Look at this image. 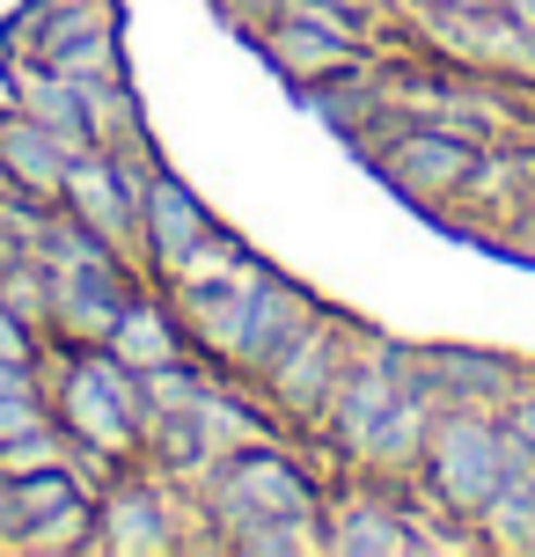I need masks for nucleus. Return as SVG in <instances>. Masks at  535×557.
<instances>
[{"label":"nucleus","mask_w":535,"mask_h":557,"mask_svg":"<svg viewBox=\"0 0 535 557\" xmlns=\"http://www.w3.org/2000/svg\"><path fill=\"white\" fill-rule=\"evenodd\" d=\"M184 499H191V513L221 535V550H227V535L257 529V521H323L331 492H323L315 470H301V455L286 447V433H264V441L221 447L213 470L198 476Z\"/></svg>","instance_id":"f257e3e1"},{"label":"nucleus","mask_w":535,"mask_h":557,"mask_svg":"<svg viewBox=\"0 0 535 557\" xmlns=\"http://www.w3.org/2000/svg\"><path fill=\"white\" fill-rule=\"evenodd\" d=\"M37 257H45V272H52V345H103L117 315L154 286V278L140 272V257H125V250H111L103 235H88L66 206L52 213Z\"/></svg>","instance_id":"f03ea898"},{"label":"nucleus","mask_w":535,"mask_h":557,"mask_svg":"<svg viewBox=\"0 0 535 557\" xmlns=\"http://www.w3.org/2000/svg\"><path fill=\"white\" fill-rule=\"evenodd\" d=\"M45 382H52V418L74 433V447H96L111 462H140L147 396L125 360H111L103 345H59Z\"/></svg>","instance_id":"7ed1b4c3"},{"label":"nucleus","mask_w":535,"mask_h":557,"mask_svg":"<svg viewBox=\"0 0 535 557\" xmlns=\"http://www.w3.org/2000/svg\"><path fill=\"white\" fill-rule=\"evenodd\" d=\"M513 462H535V455L507 433L499 411H484V404H440L425 462H419V492H425V506H440V521H477L484 506H492V492L507 484Z\"/></svg>","instance_id":"20e7f679"},{"label":"nucleus","mask_w":535,"mask_h":557,"mask_svg":"<svg viewBox=\"0 0 535 557\" xmlns=\"http://www.w3.org/2000/svg\"><path fill=\"white\" fill-rule=\"evenodd\" d=\"M484 147H492V139L448 133V125H425V117H396L389 133L366 147V162H374V176H382L403 206L448 221V213H462L470 191H477Z\"/></svg>","instance_id":"39448f33"},{"label":"nucleus","mask_w":535,"mask_h":557,"mask_svg":"<svg viewBox=\"0 0 535 557\" xmlns=\"http://www.w3.org/2000/svg\"><path fill=\"white\" fill-rule=\"evenodd\" d=\"M419 374V345H403V337H382V331H366L360 337V352L345 360L338 374V389L323 396V411H315V441L331 447L338 462H360L366 441H374V425L389 418L396 389Z\"/></svg>","instance_id":"423d86ee"},{"label":"nucleus","mask_w":535,"mask_h":557,"mask_svg":"<svg viewBox=\"0 0 535 557\" xmlns=\"http://www.w3.org/2000/svg\"><path fill=\"white\" fill-rule=\"evenodd\" d=\"M360 323H352V315H345V308H315L309 323H301V331H294V345H286L279 360L264 367V374H257V389H264V404H272V411H279V425L286 433H294V425H301V433H309L315 425V411H323V396L338 389V374H345V360H352V352H360Z\"/></svg>","instance_id":"0eeeda50"},{"label":"nucleus","mask_w":535,"mask_h":557,"mask_svg":"<svg viewBox=\"0 0 535 557\" xmlns=\"http://www.w3.org/2000/svg\"><path fill=\"white\" fill-rule=\"evenodd\" d=\"M29 59H45L59 74H125V23H117V0H23L15 15Z\"/></svg>","instance_id":"6e6552de"},{"label":"nucleus","mask_w":535,"mask_h":557,"mask_svg":"<svg viewBox=\"0 0 535 557\" xmlns=\"http://www.w3.org/2000/svg\"><path fill=\"white\" fill-rule=\"evenodd\" d=\"M184 506H176V484L162 470H125L96 492V557H162L184 550Z\"/></svg>","instance_id":"1a4fd4ad"},{"label":"nucleus","mask_w":535,"mask_h":557,"mask_svg":"<svg viewBox=\"0 0 535 557\" xmlns=\"http://www.w3.org/2000/svg\"><path fill=\"white\" fill-rule=\"evenodd\" d=\"M323 550L331 557H419L411 484L360 476L352 492H338V499L323 506Z\"/></svg>","instance_id":"9d476101"},{"label":"nucleus","mask_w":535,"mask_h":557,"mask_svg":"<svg viewBox=\"0 0 535 557\" xmlns=\"http://www.w3.org/2000/svg\"><path fill=\"white\" fill-rule=\"evenodd\" d=\"M213 227H221V221H213V206H206V198H198L191 184H184V176L154 154L147 191H140V250H133V257H140V272L162 286V278H170L176 264H184V257L213 235Z\"/></svg>","instance_id":"9b49d317"},{"label":"nucleus","mask_w":535,"mask_h":557,"mask_svg":"<svg viewBox=\"0 0 535 557\" xmlns=\"http://www.w3.org/2000/svg\"><path fill=\"white\" fill-rule=\"evenodd\" d=\"M315 294L301 286V278H286L279 264L264 272V286L250 294V308H242V323H235V337H227V360H221V374H264V367L279 360L286 345H294V331L315 315Z\"/></svg>","instance_id":"f8f14e48"},{"label":"nucleus","mask_w":535,"mask_h":557,"mask_svg":"<svg viewBox=\"0 0 535 557\" xmlns=\"http://www.w3.org/2000/svg\"><path fill=\"white\" fill-rule=\"evenodd\" d=\"M419 374L440 404H484V411H499V404L528 382L521 360L484 352V345H419Z\"/></svg>","instance_id":"ddd939ff"},{"label":"nucleus","mask_w":535,"mask_h":557,"mask_svg":"<svg viewBox=\"0 0 535 557\" xmlns=\"http://www.w3.org/2000/svg\"><path fill=\"white\" fill-rule=\"evenodd\" d=\"M433 418H440V396L425 389V374H411L396 389L389 418L374 425V441L360 455V476H382V484H419V462H425V441H433Z\"/></svg>","instance_id":"4468645a"},{"label":"nucleus","mask_w":535,"mask_h":557,"mask_svg":"<svg viewBox=\"0 0 535 557\" xmlns=\"http://www.w3.org/2000/svg\"><path fill=\"white\" fill-rule=\"evenodd\" d=\"M74 139L52 133V125H37L29 111H0V184H23V191H45L59 198V184H66V169H74Z\"/></svg>","instance_id":"2eb2a0df"},{"label":"nucleus","mask_w":535,"mask_h":557,"mask_svg":"<svg viewBox=\"0 0 535 557\" xmlns=\"http://www.w3.org/2000/svg\"><path fill=\"white\" fill-rule=\"evenodd\" d=\"M103 352H111V360H125L133 374H147V367L184 360V352H191V331H184V315H176L170 294H162V286H147L140 301H133V308L111 323Z\"/></svg>","instance_id":"dca6fc26"},{"label":"nucleus","mask_w":535,"mask_h":557,"mask_svg":"<svg viewBox=\"0 0 535 557\" xmlns=\"http://www.w3.org/2000/svg\"><path fill=\"white\" fill-rule=\"evenodd\" d=\"M250 45L264 52V66L272 74H286L294 88H309V82H323L331 66H345V59H360L366 45H345V37H331V29H315V23H301V15H272V23H257L250 29Z\"/></svg>","instance_id":"f3484780"},{"label":"nucleus","mask_w":535,"mask_h":557,"mask_svg":"<svg viewBox=\"0 0 535 557\" xmlns=\"http://www.w3.org/2000/svg\"><path fill=\"white\" fill-rule=\"evenodd\" d=\"M88 484L74 470H29V476H0V550H15L52 506L82 499Z\"/></svg>","instance_id":"a211bd4d"},{"label":"nucleus","mask_w":535,"mask_h":557,"mask_svg":"<svg viewBox=\"0 0 535 557\" xmlns=\"http://www.w3.org/2000/svg\"><path fill=\"white\" fill-rule=\"evenodd\" d=\"M477 535H484V550L535 557V462H513L507 470V484L477 513Z\"/></svg>","instance_id":"6ab92c4d"},{"label":"nucleus","mask_w":535,"mask_h":557,"mask_svg":"<svg viewBox=\"0 0 535 557\" xmlns=\"http://www.w3.org/2000/svg\"><path fill=\"white\" fill-rule=\"evenodd\" d=\"M82 117H88V139H96V147H133V139H147L140 96H133L125 74H88L82 82Z\"/></svg>","instance_id":"aec40b11"},{"label":"nucleus","mask_w":535,"mask_h":557,"mask_svg":"<svg viewBox=\"0 0 535 557\" xmlns=\"http://www.w3.org/2000/svg\"><path fill=\"white\" fill-rule=\"evenodd\" d=\"M45 418H52L45 360H0V441L23 433V425H45Z\"/></svg>","instance_id":"412c9836"},{"label":"nucleus","mask_w":535,"mask_h":557,"mask_svg":"<svg viewBox=\"0 0 535 557\" xmlns=\"http://www.w3.org/2000/svg\"><path fill=\"white\" fill-rule=\"evenodd\" d=\"M23 557H66V550H96V492H82V499L52 506L37 529L15 543Z\"/></svg>","instance_id":"4be33fe9"},{"label":"nucleus","mask_w":535,"mask_h":557,"mask_svg":"<svg viewBox=\"0 0 535 557\" xmlns=\"http://www.w3.org/2000/svg\"><path fill=\"white\" fill-rule=\"evenodd\" d=\"M29 470H74V433L45 418V425H23L0 441V476H29Z\"/></svg>","instance_id":"5701e85b"},{"label":"nucleus","mask_w":535,"mask_h":557,"mask_svg":"<svg viewBox=\"0 0 535 557\" xmlns=\"http://www.w3.org/2000/svg\"><path fill=\"white\" fill-rule=\"evenodd\" d=\"M0 360H45V331L23 323L8 301H0Z\"/></svg>","instance_id":"b1692460"},{"label":"nucleus","mask_w":535,"mask_h":557,"mask_svg":"<svg viewBox=\"0 0 535 557\" xmlns=\"http://www.w3.org/2000/svg\"><path fill=\"white\" fill-rule=\"evenodd\" d=\"M499 418H507V433H513V441H521V447L535 455V367H528V382H521V389H513L507 404H499Z\"/></svg>","instance_id":"393cba45"},{"label":"nucleus","mask_w":535,"mask_h":557,"mask_svg":"<svg viewBox=\"0 0 535 557\" xmlns=\"http://www.w3.org/2000/svg\"><path fill=\"white\" fill-rule=\"evenodd\" d=\"M411 15H462V8H484V0H403Z\"/></svg>","instance_id":"a878e982"},{"label":"nucleus","mask_w":535,"mask_h":557,"mask_svg":"<svg viewBox=\"0 0 535 557\" xmlns=\"http://www.w3.org/2000/svg\"><path fill=\"white\" fill-rule=\"evenodd\" d=\"M360 8H374V15H411L403 0H360Z\"/></svg>","instance_id":"bb28decb"}]
</instances>
